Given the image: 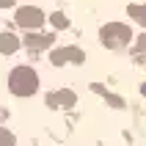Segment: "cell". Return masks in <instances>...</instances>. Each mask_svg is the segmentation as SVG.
<instances>
[{
  "label": "cell",
  "mask_w": 146,
  "mask_h": 146,
  "mask_svg": "<svg viewBox=\"0 0 146 146\" xmlns=\"http://www.w3.org/2000/svg\"><path fill=\"white\" fill-rule=\"evenodd\" d=\"M8 88H11L14 97H31L39 88V77H36V72L31 66H17L11 72V77H8Z\"/></svg>",
  "instance_id": "1"
},
{
  "label": "cell",
  "mask_w": 146,
  "mask_h": 146,
  "mask_svg": "<svg viewBox=\"0 0 146 146\" xmlns=\"http://www.w3.org/2000/svg\"><path fill=\"white\" fill-rule=\"evenodd\" d=\"M99 39H102V44L108 50H121V47H127L132 41V31L127 25H121V22H110V25H105L99 31Z\"/></svg>",
  "instance_id": "2"
},
{
  "label": "cell",
  "mask_w": 146,
  "mask_h": 146,
  "mask_svg": "<svg viewBox=\"0 0 146 146\" xmlns=\"http://www.w3.org/2000/svg\"><path fill=\"white\" fill-rule=\"evenodd\" d=\"M17 25H19V28H41V25H44V11L36 8V6L17 8Z\"/></svg>",
  "instance_id": "3"
},
{
  "label": "cell",
  "mask_w": 146,
  "mask_h": 146,
  "mask_svg": "<svg viewBox=\"0 0 146 146\" xmlns=\"http://www.w3.org/2000/svg\"><path fill=\"white\" fill-rule=\"evenodd\" d=\"M50 105L52 108H72L74 105V94L72 91H55V94H50Z\"/></svg>",
  "instance_id": "4"
},
{
  "label": "cell",
  "mask_w": 146,
  "mask_h": 146,
  "mask_svg": "<svg viewBox=\"0 0 146 146\" xmlns=\"http://www.w3.org/2000/svg\"><path fill=\"white\" fill-rule=\"evenodd\" d=\"M25 44H28V47H50V44H52V33H28V36H25Z\"/></svg>",
  "instance_id": "5"
},
{
  "label": "cell",
  "mask_w": 146,
  "mask_h": 146,
  "mask_svg": "<svg viewBox=\"0 0 146 146\" xmlns=\"http://www.w3.org/2000/svg\"><path fill=\"white\" fill-rule=\"evenodd\" d=\"M17 47H19V39H17V36H11V33H0V52H3V55H11Z\"/></svg>",
  "instance_id": "6"
},
{
  "label": "cell",
  "mask_w": 146,
  "mask_h": 146,
  "mask_svg": "<svg viewBox=\"0 0 146 146\" xmlns=\"http://www.w3.org/2000/svg\"><path fill=\"white\" fill-rule=\"evenodd\" d=\"M127 11H130V17H132V19H138V22L146 28V6H130Z\"/></svg>",
  "instance_id": "7"
},
{
  "label": "cell",
  "mask_w": 146,
  "mask_h": 146,
  "mask_svg": "<svg viewBox=\"0 0 146 146\" xmlns=\"http://www.w3.org/2000/svg\"><path fill=\"white\" fill-rule=\"evenodd\" d=\"M66 61H74V64H83L86 61V55H83L77 47H66Z\"/></svg>",
  "instance_id": "8"
},
{
  "label": "cell",
  "mask_w": 146,
  "mask_h": 146,
  "mask_svg": "<svg viewBox=\"0 0 146 146\" xmlns=\"http://www.w3.org/2000/svg\"><path fill=\"white\" fill-rule=\"evenodd\" d=\"M55 66H61V64H66V47L64 50H52V58H50Z\"/></svg>",
  "instance_id": "9"
},
{
  "label": "cell",
  "mask_w": 146,
  "mask_h": 146,
  "mask_svg": "<svg viewBox=\"0 0 146 146\" xmlns=\"http://www.w3.org/2000/svg\"><path fill=\"white\" fill-rule=\"evenodd\" d=\"M0 146H14V135L3 127H0Z\"/></svg>",
  "instance_id": "10"
},
{
  "label": "cell",
  "mask_w": 146,
  "mask_h": 146,
  "mask_svg": "<svg viewBox=\"0 0 146 146\" xmlns=\"http://www.w3.org/2000/svg\"><path fill=\"white\" fill-rule=\"evenodd\" d=\"M52 25H55V28H66V25H69V19H66L64 14H52Z\"/></svg>",
  "instance_id": "11"
},
{
  "label": "cell",
  "mask_w": 146,
  "mask_h": 146,
  "mask_svg": "<svg viewBox=\"0 0 146 146\" xmlns=\"http://www.w3.org/2000/svg\"><path fill=\"white\" fill-rule=\"evenodd\" d=\"M138 55L146 58V36H141V39H138Z\"/></svg>",
  "instance_id": "12"
},
{
  "label": "cell",
  "mask_w": 146,
  "mask_h": 146,
  "mask_svg": "<svg viewBox=\"0 0 146 146\" xmlns=\"http://www.w3.org/2000/svg\"><path fill=\"white\" fill-rule=\"evenodd\" d=\"M0 6H11V0H0Z\"/></svg>",
  "instance_id": "13"
},
{
  "label": "cell",
  "mask_w": 146,
  "mask_h": 146,
  "mask_svg": "<svg viewBox=\"0 0 146 146\" xmlns=\"http://www.w3.org/2000/svg\"><path fill=\"white\" fill-rule=\"evenodd\" d=\"M141 94H143V97H146V83H143V86H141Z\"/></svg>",
  "instance_id": "14"
}]
</instances>
